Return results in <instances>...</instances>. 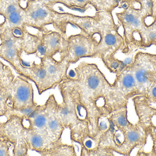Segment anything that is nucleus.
<instances>
[{
  "label": "nucleus",
  "instance_id": "obj_19",
  "mask_svg": "<svg viewBox=\"0 0 156 156\" xmlns=\"http://www.w3.org/2000/svg\"><path fill=\"white\" fill-rule=\"evenodd\" d=\"M23 52L18 49L0 46V58L9 63L17 73L22 66Z\"/></svg>",
  "mask_w": 156,
  "mask_h": 156
},
{
  "label": "nucleus",
  "instance_id": "obj_35",
  "mask_svg": "<svg viewBox=\"0 0 156 156\" xmlns=\"http://www.w3.org/2000/svg\"><path fill=\"white\" fill-rule=\"evenodd\" d=\"M16 1H18V2L21 3V2H25V1H27V0H16Z\"/></svg>",
  "mask_w": 156,
  "mask_h": 156
},
{
  "label": "nucleus",
  "instance_id": "obj_1",
  "mask_svg": "<svg viewBox=\"0 0 156 156\" xmlns=\"http://www.w3.org/2000/svg\"><path fill=\"white\" fill-rule=\"evenodd\" d=\"M67 79L76 86L88 110L90 137L95 138L99 117L127 105L128 100L117 92L95 63L80 62L68 73Z\"/></svg>",
  "mask_w": 156,
  "mask_h": 156
},
{
  "label": "nucleus",
  "instance_id": "obj_20",
  "mask_svg": "<svg viewBox=\"0 0 156 156\" xmlns=\"http://www.w3.org/2000/svg\"><path fill=\"white\" fill-rule=\"evenodd\" d=\"M65 129V127L56 116L55 113L49 116L46 131L52 141L55 142L62 140V135Z\"/></svg>",
  "mask_w": 156,
  "mask_h": 156
},
{
  "label": "nucleus",
  "instance_id": "obj_18",
  "mask_svg": "<svg viewBox=\"0 0 156 156\" xmlns=\"http://www.w3.org/2000/svg\"><path fill=\"white\" fill-rule=\"evenodd\" d=\"M43 156H76L75 147L73 145L64 143L62 140L54 142L46 149L38 153Z\"/></svg>",
  "mask_w": 156,
  "mask_h": 156
},
{
  "label": "nucleus",
  "instance_id": "obj_7",
  "mask_svg": "<svg viewBox=\"0 0 156 156\" xmlns=\"http://www.w3.org/2000/svg\"><path fill=\"white\" fill-rule=\"evenodd\" d=\"M68 52V36L56 30L47 28L43 31L41 43L34 55L39 59L45 56L55 59L58 56V60H62L66 58Z\"/></svg>",
  "mask_w": 156,
  "mask_h": 156
},
{
  "label": "nucleus",
  "instance_id": "obj_23",
  "mask_svg": "<svg viewBox=\"0 0 156 156\" xmlns=\"http://www.w3.org/2000/svg\"><path fill=\"white\" fill-rule=\"evenodd\" d=\"M101 60L109 71L115 75L122 72L127 66L124 60H120L115 56L106 57Z\"/></svg>",
  "mask_w": 156,
  "mask_h": 156
},
{
  "label": "nucleus",
  "instance_id": "obj_16",
  "mask_svg": "<svg viewBox=\"0 0 156 156\" xmlns=\"http://www.w3.org/2000/svg\"><path fill=\"white\" fill-rule=\"evenodd\" d=\"M112 84L117 92L128 100L136 96V82L127 66L122 72L115 75V79Z\"/></svg>",
  "mask_w": 156,
  "mask_h": 156
},
{
  "label": "nucleus",
  "instance_id": "obj_32",
  "mask_svg": "<svg viewBox=\"0 0 156 156\" xmlns=\"http://www.w3.org/2000/svg\"><path fill=\"white\" fill-rule=\"evenodd\" d=\"M39 1L48 6L54 7L55 5L58 4H60L64 5L66 0H39Z\"/></svg>",
  "mask_w": 156,
  "mask_h": 156
},
{
  "label": "nucleus",
  "instance_id": "obj_10",
  "mask_svg": "<svg viewBox=\"0 0 156 156\" xmlns=\"http://www.w3.org/2000/svg\"><path fill=\"white\" fill-rule=\"evenodd\" d=\"M148 132L138 122L133 124L125 132L124 140L114 152L125 156H130L136 148L143 149L146 144Z\"/></svg>",
  "mask_w": 156,
  "mask_h": 156
},
{
  "label": "nucleus",
  "instance_id": "obj_28",
  "mask_svg": "<svg viewBox=\"0 0 156 156\" xmlns=\"http://www.w3.org/2000/svg\"><path fill=\"white\" fill-rule=\"evenodd\" d=\"M147 132L153 142L152 149L149 152H145L143 149H139L137 156H156V125H152L148 129Z\"/></svg>",
  "mask_w": 156,
  "mask_h": 156
},
{
  "label": "nucleus",
  "instance_id": "obj_24",
  "mask_svg": "<svg viewBox=\"0 0 156 156\" xmlns=\"http://www.w3.org/2000/svg\"><path fill=\"white\" fill-rule=\"evenodd\" d=\"M21 3L16 0H0V16L5 18L13 12L23 9Z\"/></svg>",
  "mask_w": 156,
  "mask_h": 156
},
{
  "label": "nucleus",
  "instance_id": "obj_34",
  "mask_svg": "<svg viewBox=\"0 0 156 156\" xmlns=\"http://www.w3.org/2000/svg\"><path fill=\"white\" fill-rule=\"evenodd\" d=\"M4 30V27H3L1 25H0V38H1L2 34L3 33Z\"/></svg>",
  "mask_w": 156,
  "mask_h": 156
},
{
  "label": "nucleus",
  "instance_id": "obj_3",
  "mask_svg": "<svg viewBox=\"0 0 156 156\" xmlns=\"http://www.w3.org/2000/svg\"><path fill=\"white\" fill-rule=\"evenodd\" d=\"M58 87L62 102L58 104L55 114L65 129L68 128L70 130L71 142L80 145L83 140L89 136V129L78 121L73 100L69 92L61 84H59Z\"/></svg>",
  "mask_w": 156,
  "mask_h": 156
},
{
  "label": "nucleus",
  "instance_id": "obj_14",
  "mask_svg": "<svg viewBox=\"0 0 156 156\" xmlns=\"http://www.w3.org/2000/svg\"><path fill=\"white\" fill-rule=\"evenodd\" d=\"M64 6L72 10L83 12L91 5L96 12H112L118 7V0H66Z\"/></svg>",
  "mask_w": 156,
  "mask_h": 156
},
{
  "label": "nucleus",
  "instance_id": "obj_4",
  "mask_svg": "<svg viewBox=\"0 0 156 156\" xmlns=\"http://www.w3.org/2000/svg\"><path fill=\"white\" fill-rule=\"evenodd\" d=\"M127 67L136 82V96L145 95L149 86L156 80V55L139 52Z\"/></svg>",
  "mask_w": 156,
  "mask_h": 156
},
{
  "label": "nucleus",
  "instance_id": "obj_22",
  "mask_svg": "<svg viewBox=\"0 0 156 156\" xmlns=\"http://www.w3.org/2000/svg\"><path fill=\"white\" fill-rule=\"evenodd\" d=\"M26 16L24 8L13 12L5 18L3 27L5 29H11L15 27H25Z\"/></svg>",
  "mask_w": 156,
  "mask_h": 156
},
{
  "label": "nucleus",
  "instance_id": "obj_15",
  "mask_svg": "<svg viewBox=\"0 0 156 156\" xmlns=\"http://www.w3.org/2000/svg\"><path fill=\"white\" fill-rule=\"evenodd\" d=\"M40 59V62H42L50 78L57 87L67 78L68 70L70 64L66 58L58 60L54 58L45 56Z\"/></svg>",
  "mask_w": 156,
  "mask_h": 156
},
{
  "label": "nucleus",
  "instance_id": "obj_26",
  "mask_svg": "<svg viewBox=\"0 0 156 156\" xmlns=\"http://www.w3.org/2000/svg\"><path fill=\"white\" fill-rule=\"evenodd\" d=\"M114 151L106 147H98L91 149L81 147V156H114Z\"/></svg>",
  "mask_w": 156,
  "mask_h": 156
},
{
  "label": "nucleus",
  "instance_id": "obj_6",
  "mask_svg": "<svg viewBox=\"0 0 156 156\" xmlns=\"http://www.w3.org/2000/svg\"><path fill=\"white\" fill-rule=\"evenodd\" d=\"M5 88L8 95L7 105L12 109L23 110L38 104L34 100L33 85L24 77L20 75L15 77Z\"/></svg>",
  "mask_w": 156,
  "mask_h": 156
},
{
  "label": "nucleus",
  "instance_id": "obj_29",
  "mask_svg": "<svg viewBox=\"0 0 156 156\" xmlns=\"http://www.w3.org/2000/svg\"><path fill=\"white\" fill-rule=\"evenodd\" d=\"M8 95L5 87L0 84V119L3 117L7 109Z\"/></svg>",
  "mask_w": 156,
  "mask_h": 156
},
{
  "label": "nucleus",
  "instance_id": "obj_27",
  "mask_svg": "<svg viewBox=\"0 0 156 156\" xmlns=\"http://www.w3.org/2000/svg\"><path fill=\"white\" fill-rule=\"evenodd\" d=\"M110 125L111 123L108 115H103L98 118L96 123V134L95 136V139L98 142L100 141L101 136L109 130Z\"/></svg>",
  "mask_w": 156,
  "mask_h": 156
},
{
  "label": "nucleus",
  "instance_id": "obj_36",
  "mask_svg": "<svg viewBox=\"0 0 156 156\" xmlns=\"http://www.w3.org/2000/svg\"><path fill=\"white\" fill-rule=\"evenodd\" d=\"M154 27H155V28L156 29V21H155V23H154Z\"/></svg>",
  "mask_w": 156,
  "mask_h": 156
},
{
  "label": "nucleus",
  "instance_id": "obj_2",
  "mask_svg": "<svg viewBox=\"0 0 156 156\" xmlns=\"http://www.w3.org/2000/svg\"><path fill=\"white\" fill-rule=\"evenodd\" d=\"M94 15L97 20V34L100 37L94 58L101 60L115 56L124 45L123 38L118 32L121 25L115 24L112 12L99 11Z\"/></svg>",
  "mask_w": 156,
  "mask_h": 156
},
{
  "label": "nucleus",
  "instance_id": "obj_17",
  "mask_svg": "<svg viewBox=\"0 0 156 156\" xmlns=\"http://www.w3.org/2000/svg\"><path fill=\"white\" fill-rule=\"evenodd\" d=\"M24 138L28 149L38 153L50 147L54 143L46 132H41L24 125Z\"/></svg>",
  "mask_w": 156,
  "mask_h": 156
},
{
  "label": "nucleus",
  "instance_id": "obj_8",
  "mask_svg": "<svg viewBox=\"0 0 156 156\" xmlns=\"http://www.w3.org/2000/svg\"><path fill=\"white\" fill-rule=\"evenodd\" d=\"M68 52L66 59L70 64H76L83 58H94L99 42L96 35H90L80 32L68 37Z\"/></svg>",
  "mask_w": 156,
  "mask_h": 156
},
{
  "label": "nucleus",
  "instance_id": "obj_9",
  "mask_svg": "<svg viewBox=\"0 0 156 156\" xmlns=\"http://www.w3.org/2000/svg\"><path fill=\"white\" fill-rule=\"evenodd\" d=\"M17 74L34 82L39 95L57 87L41 62L37 63L34 61L27 67L22 65Z\"/></svg>",
  "mask_w": 156,
  "mask_h": 156
},
{
  "label": "nucleus",
  "instance_id": "obj_30",
  "mask_svg": "<svg viewBox=\"0 0 156 156\" xmlns=\"http://www.w3.org/2000/svg\"><path fill=\"white\" fill-rule=\"evenodd\" d=\"M145 95L149 103L156 104V80L149 86Z\"/></svg>",
  "mask_w": 156,
  "mask_h": 156
},
{
  "label": "nucleus",
  "instance_id": "obj_12",
  "mask_svg": "<svg viewBox=\"0 0 156 156\" xmlns=\"http://www.w3.org/2000/svg\"><path fill=\"white\" fill-rule=\"evenodd\" d=\"M25 32L22 37H16L10 29H5L0 38V46L14 48L23 50L26 55L34 54L38 44V38L25 26Z\"/></svg>",
  "mask_w": 156,
  "mask_h": 156
},
{
  "label": "nucleus",
  "instance_id": "obj_21",
  "mask_svg": "<svg viewBox=\"0 0 156 156\" xmlns=\"http://www.w3.org/2000/svg\"><path fill=\"white\" fill-rule=\"evenodd\" d=\"M111 122L117 127L126 131L133 123L128 120L127 105L115 110L108 115Z\"/></svg>",
  "mask_w": 156,
  "mask_h": 156
},
{
  "label": "nucleus",
  "instance_id": "obj_33",
  "mask_svg": "<svg viewBox=\"0 0 156 156\" xmlns=\"http://www.w3.org/2000/svg\"><path fill=\"white\" fill-rule=\"evenodd\" d=\"M148 37L149 39L151 40H154L156 39V31H151L148 34Z\"/></svg>",
  "mask_w": 156,
  "mask_h": 156
},
{
  "label": "nucleus",
  "instance_id": "obj_11",
  "mask_svg": "<svg viewBox=\"0 0 156 156\" xmlns=\"http://www.w3.org/2000/svg\"><path fill=\"white\" fill-rule=\"evenodd\" d=\"M58 103L55 95L51 94L44 104H38L29 117L23 119L24 125L39 132H46L48 120L51 114L55 112Z\"/></svg>",
  "mask_w": 156,
  "mask_h": 156
},
{
  "label": "nucleus",
  "instance_id": "obj_5",
  "mask_svg": "<svg viewBox=\"0 0 156 156\" xmlns=\"http://www.w3.org/2000/svg\"><path fill=\"white\" fill-rule=\"evenodd\" d=\"M23 129V118L12 115L0 119V138L12 144L13 156H28L29 149L24 138Z\"/></svg>",
  "mask_w": 156,
  "mask_h": 156
},
{
  "label": "nucleus",
  "instance_id": "obj_31",
  "mask_svg": "<svg viewBox=\"0 0 156 156\" xmlns=\"http://www.w3.org/2000/svg\"><path fill=\"white\" fill-rule=\"evenodd\" d=\"M12 145L8 141L0 138V156H10V148Z\"/></svg>",
  "mask_w": 156,
  "mask_h": 156
},
{
  "label": "nucleus",
  "instance_id": "obj_25",
  "mask_svg": "<svg viewBox=\"0 0 156 156\" xmlns=\"http://www.w3.org/2000/svg\"><path fill=\"white\" fill-rule=\"evenodd\" d=\"M15 77L11 68L0 60V84L5 88L12 82Z\"/></svg>",
  "mask_w": 156,
  "mask_h": 156
},
{
  "label": "nucleus",
  "instance_id": "obj_13",
  "mask_svg": "<svg viewBox=\"0 0 156 156\" xmlns=\"http://www.w3.org/2000/svg\"><path fill=\"white\" fill-rule=\"evenodd\" d=\"M138 122L148 130L156 125V108L151 106L145 95H138L132 98Z\"/></svg>",
  "mask_w": 156,
  "mask_h": 156
}]
</instances>
